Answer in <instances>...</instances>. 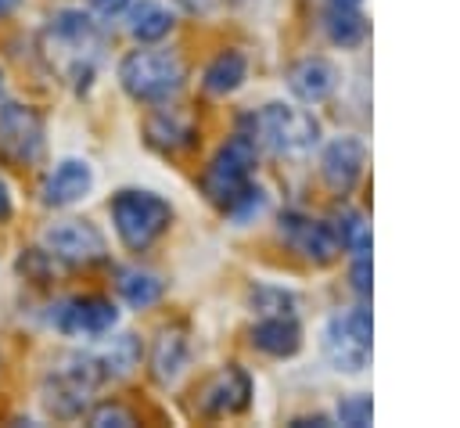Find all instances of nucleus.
Here are the masks:
<instances>
[{"instance_id": "1", "label": "nucleus", "mask_w": 460, "mask_h": 428, "mask_svg": "<svg viewBox=\"0 0 460 428\" xmlns=\"http://www.w3.org/2000/svg\"><path fill=\"white\" fill-rule=\"evenodd\" d=\"M111 223L129 252H147L172 223V205L155 191H119L111 198Z\"/></svg>"}, {"instance_id": "2", "label": "nucleus", "mask_w": 460, "mask_h": 428, "mask_svg": "<svg viewBox=\"0 0 460 428\" xmlns=\"http://www.w3.org/2000/svg\"><path fill=\"white\" fill-rule=\"evenodd\" d=\"M119 83L133 101L162 104L183 86V61L172 50H133L119 65Z\"/></svg>"}, {"instance_id": "3", "label": "nucleus", "mask_w": 460, "mask_h": 428, "mask_svg": "<svg viewBox=\"0 0 460 428\" xmlns=\"http://www.w3.org/2000/svg\"><path fill=\"white\" fill-rule=\"evenodd\" d=\"M252 140H262L277 155H305L320 144V122L305 108L291 104H266L252 115Z\"/></svg>"}, {"instance_id": "4", "label": "nucleus", "mask_w": 460, "mask_h": 428, "mask_svg": "<svg viewBox=\"0 0 460 428\" xmlns=\"http://www.w3.org/2000/svg\"><path fill=\"white\" fill-rule=\"evenodd\" d=\"M252 165H255V140L252 137H234L226 140L216 158L205 165L201 173V191L208 194L212 205H219L223 212L252 187Z\"/></svg>"}, {"instance_id": "5", "label": "nucleus", "mask_w": 460, "mask_h": 428, "mask_svg": "<svg viewBox=\"0 0 460 428\" xmlns=\"http://www.w3.org/2000/svg\"><path fill=\"white\" fill-rule=\"evenodd\" d=\"M101 363L93 356H65L54 363V370L43 381V403L54 417H79L90 403V392L101 381Z\"/></svg>"}, {"instance_id": "6", "label": "nucleus", "mask_w": 460, "mask_h": 428, "mask_svg": "<svg viewBox=\"0 0 460 428\" xmlns=\"http://www.w3.org/2000/svg\"><path fill=\"white\" fill-rule=\"evenodd\" d=\"M323 352L334 363V370L359 374L370 360V313L363 306L334 313L323 327Z\"/></svg>"}, {"instance_id": "7", "label": "nucleus", "mask_w": 460, "mask_h": 428, "mask_svg": "<svg viewBox=\"0 0 460 428\" xmlns=\"http://www.w3.org/2000/svg\"><path fill=\"white\" fill-rule=\"evenodd\" d=\"M248 403H252V378H248V370H241L237 363L219 367V370L208 374V378L198 385V392H194V406H198V414L208 417V421L241 414Z\"/></svg>"}, {"instance_id": "8", "label": "nucleus", "mask_w": 460, "mask_h": 428, "mask_svg": "<svg viewBox=\"0 0 460 428\" xmlns=\"http://www.w3.org/2000/svg\"><path fill=\"white\" fill-rule=\"evenodd\" d=\"M43 155V119L25 104L0 108V158L11 165H32Z\"/></svg>"}, {"instance_id": "9", "label": "nucleus", "mask_w": 460, "mask_h": 428, "mask_svg": "<svg viewBox=\"0 0 460 428\" xmlns=\"http://www.w3.org/2000/svg\"><path fill=\"white\" fill-rule=\"evenodd\" d=\"M43 245L50 259H61L68 266H93L108 255L104 234L86 219H61L43 230Z\"/></svg>"}, {"instance_id": "10", "label": "nucleus", "mask_w": 460, "mask_h": 428, "mask_svg": "<svg viewBox=\"0 0 460 428\" xmlns=\"http://www.w3.org/2000/svg\"><path fill=\"white\" fill-rule=\"evenodd\" d=\"M280 237L291 252H298L302 259L323 266L338 255V237H334V227H327L323 219H313V216H302V212H284L280 216Z\"/></svg>"}, {"instance_id": "11", "label": "nucleus", "mask_w": 460, "mask_h": 428, "mask_svg": "<svg viewBox=\"0 0 460 428\" xmlns=\"http://www.w3.org/2000/svg\"><path fill=\"white\" fill-rule=\"evenodd\" d=\"M115 320H119V309L104 295H75V299L61 302L58 317H54L58 331H65V334H93V338L111 331Z\"/></svg>"}, {"instance_id": "12", "label": "nucleus", "mask_w": 460, "mask_h": 428, "mask_svg": "<svg viewBox=\"0 0 460 428\" xmlns=\"http://www.w3.org/2000/svg\"><path fill=\"white\" fill-rule=\"evenodd\" d=\"M363 162H367V147L363 140L356 137H338L323 147V158H320V173H323V183L334 191V194H349L363 173Z\"/></svg>"}, {"instance_id": "13", "label": "nucleus", "mask_w": 460, "mask_h": 428, "mask_svg": "<svg viewBox=\"0 0 460 428\" xmlns=\"http://www.w3.org/2000/svg\"><path fill=\"white\" fill-rule=\"evenodd\" d=\"M93 187V169L83 158H65L54 165V173H47L43 180V201L47 205H72L79 198H86Z\"/></svg>"}, {"instance_id": "14", "label": "nucleus", "mask_w": 460, "mask_h": 428, "mask_svg": "<svg viewBox=\"0 0 460 428\" xmlns=\"http://www.w3.org/2000/svg\"><path fill=\"white\" fill-rule=\"evenodd\" d=\"M144 129H147V140H151L158 151H165V155H176V151H187V147L198 144L194 122H190L183 111H176V108L155 111Z\"/></svg>"}, {"instance_id": "15", "label": "nucleus", "mask_w": 460, "mask_h": 428, "mask_svg": "<svg viewBox=\"0 0 460 428\" xmlns=\"http://www.w3.org/2000/svg\"><path fill=\"white\" fill-rule=\"evenodd\" d=\"M334 83H338V76H334V68H331L323 58H305V61H298V65L288 72L291 94H295L298 101H305V104L327 101V97L334 94Z\"/></svg>"}, {"instance_id": "16", "label": "nucleus", "mask_w": 460, "mask_h": 428, "mask_svg": "<svg viewBox=\"0 0 460 428\" xmlns=\"http://www.w3.org/2000/svg\"><path fill=\"white\" fill-rule=\"evenodd\" d=\"M252 345H255L259 352H266V356H277V360L295 356L298 345H302V327H298L291 317L273 313V317H266V320H259V324L252 327Z\"/></svg>"}, {"instance_id": "17", "label": "nucleus", "mask_w": 460, "mask_h": 428, "mask_svg": "<svg viewBox=\"0 0 460 428\" xmlns=\"http://www.w3.org/2000/svg\"><path fill=\"white\" fill-rule=\"evenodd\" d=\"M244 72H248V61H244V54L241 50H223V54H216L208 65H205V90L208 94H216V97H226V94H234L241 83H244Z\"/></svg>"}, {"instance_id": "18", "label": "nucleus", "mask_w": 460, "mask_h": 428, "mask_svg": "<svg viewBox=\"0 0 460 428\" xmlns=\"http://www.w3.org/2000/svg\"><path fill=\"white\" fill-rule=\"evenodd\" d=\"M183 363H187V338L180 327H165L155 342V352H151V374L165 385L183 370Z\"/></svg>"}, {"instance_id": "19", "label": "nucleus", "mask_w": 460, "mask_h": 428, "mask_svg": "<svg viewBox=\"0 0 460 428\" xmlns=\"http://www.w3.org/2000/svg\"><path fill=\"white\" fill-rule=\"evenodd\" d=\"M115 288H119V295L133 306V309H147V306H155L158 299H162V281L155 277V273H147V270H137V266H122V270H115Z\"/></svg>"}, {"instance_id": "20", "label": "nucleus", "mask_w": 460, "mask_h": 428, "mask_svg": "<svg viewBox=\"0 0 460 428\" xmlns=\"http://www.w3.org/2000/svg\"><path fill=\"white\" fill-rule=\"evenodd\" d=\"M169 29H172V14L158 0H140L129 7V32L140 43H155V40L169 36Z\"/></svg>"}, {"instance_id": "21", "label": "nucleus", "mask_w": 460, "mask_h": 428, "mask_svg": "<svg viewBox=\"0 0 460 428\" xmlns=\"http://www.w3.org/2000/svg\"><path fill=\"white\" fill-rule=\"evenodd\" d=\"M323 29H327L334 47H359L367 40V22H363V14L356 7L331 4V11L323 14Z\"/></svg>"}, {"instance_id": "22", "label": "nucleus", "mask_w": 460, "mask_h": 428, "mask_svg": "<svg viewBox=\"0 0 460 428\" xmlns=\"http://www.w3.org/2000/svg\"><path fill=\"white\" fill-rule=\"evenodd\" d=\"M101 363V374H111V378H126L140 367V338L137 334H115L108 342V349L97 356Z\"/></svg>"}, {"instance_id": "23", "label": "nucleus", "mask_w": 460, "mask_h": 428, "mask_svg": "<svg viewBox=\"0 0 460 428\" xmlns=\"http://www.w3.org/2000/svg\"><path fill=\"white\" fill-rule=\"evenodd\" d=\"M334 237H338V245L349 248L352 255H370V223H367L359 212L345 209V212L338 216V223H334Z\"/></svg>"}, {"instance_id": "24", "label": "nucleus", "mask_w": 460, "mask_h": 428, "mask_svg": "<svg viewBox=\"0 0 460 428\" xmlns=\"http://www.w3.org/2000/svg\"><path fill=\"white\" fill-rule=\"evenodd\" d=\"M50 29H54L61 40H68V43H83V40L93 36V25H90V18H86L83 11H58Z\"/></svg>"}, {"instance_id": "25", "label": "nucleus", "mask_w": 460, "mask_h": 428, "mask_svg": "<svg viewBox=\"0 0 460 428\" xmlns=\"http://www.w3.org/2000/svg\"><path fill=\"white\" fill-rule=\"evenodd\" d=\"M370 414H374V403H370V396H363V392H352V396H345V399L338 403V421L349 424V428L370 424Z\"/></svg>"}, {"instance_id": "26", "label": "nucleus", "mask_w": 460, "mask_h": 428, "mask_svg": "<svg viewBox=\"0 0 460 428\" xmlns=\"http://www.w3.org/2000/svg\"><path fill=\"white\" fill-rule=\"evenodd\" d=\"M90 424L93 428H129V424H137V414L133 410H126L122 403H101L93 414H90Z\"/></svg>"}, {"instance_id": "27", "label": "nucleus", "mask_w": 460, "mask_h": 428, "mask_svg": "<svg viewBox=\"0 0 460 428\" xmlns=\"http://www.w3.org/2000/svg\"><path fill=\"white\" fill-rule=\"evenodd\" d=\"M352 288L359 295L370 291V255H356V263H352Z\"/></svg>"}, {"instance_id": "28", "label": "nucleus", "mask_w": 460, "mask_h": 428, "mask_svg": "<svg viewBox=\"0 0 460 428\" xmlns=\"http://www.w3.org/2000/svg\"><path fill=\"white\" fill-rule=\"evenodd\" d=\"M90 4H93V11H101V14H119V11L129 7V0H90Z\"/></svg>"}, {"instance_id": "29", "label": "nucleus", "mask_w": 460, "mask_h": 428, "mask_svg": "<svg viewBox=\"0 0 460 428\" xmlns=\"http://www.w3.org/2000/svg\"><path fill=\"white\" fill-rule=\"evenodd\" d=\"M11 216V191H7V183L0 180V219H7Z\"/></svg>"}, {"instance_id": "30", "label": "nucleus", "mask_w": 460, "mask_h": 428, "mask_svg": "<svg viewBox=\"0 0 460 428\" xmlns=\"http://www.w3.org/2000/svg\"><path fill=\"white\" fill-rule=\"evenodd\" d=\"M331 4H341V7H356L359 0H331Z\"/></svg>"}]
</instances>
